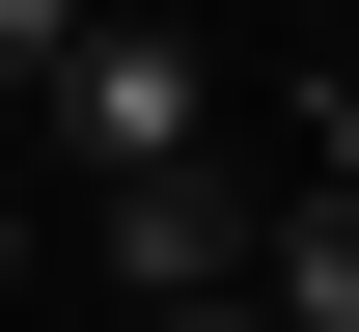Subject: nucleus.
<instances>
[{
  "label": "nucleus",
  "mask_w": 359,
  "mask_h": 332,
  "mask_svg": "<svg viewBox=\"0 0 359 332\" xmlns=\"http://www.w3.org/2000/svg\"><path fill=\"white\" fill-rule=\"evenodd\" d=\"M28 111H55V166H111V194H138V166H194V139H222V84H194V55H166V28H138V0H111V28H83V55H55V84H28Z\"/></svg>",
  "instance_id": "obj_1"
},
{
  "label": "nucleus",
  "mask_w": 359,
  "mask_h": 332,
  "mask_svg": "<svg viewBox=\"0 0 359 332\" xmlns=\"http://www.w3.org/2000/svg\"><path fill=\"white\" fill-rule=\"evenodd\" d=\"M249 222H276V194L194 139V166H138V194H111V277H138V305H249Z\"/></svg>",
  "instance_id": "obj_2"
},
{
  "label": "nucleus",
  "mask_w": 359,
  "mask_h": 332,
  "mask_svg": "<svg viewBox=\"0 0 359 332\" xmlns=\"http://www.w3.org/2000/svg\"><path fill=\"white\" fill-rule=\"evenodd\" d=\"M249 332H359V194H276L249 222Z\"/></svg>",
  "instance_id": "obj_3"
},
{
  "label": "nucleus",
  "mask_w": 359,
  "mask_h": 332,
  "mask_svg": "<svg viewBox=\"0 0 359 332\" xmlns=\"http://www.w3.org/2000/svg\"><path fill=\"white\" fill-rule=\"evenodd\" d=\"M276 194H359V84H304V111H276Z\"/></svg>",
  "instance_id": "obj_4"
},
{
  "label": "nucleus",
  "mask_w": 359,
  "mask_h": 332,
  "mask_svg": "<svg viewBox=\"0 0 359 332\" xmlns=\"http://www.w3.org/2000/svg\"><path fill=\"white\" fill-rule=\"evenodd\" d=\"M83 28H111V0H0V111H28V84H55Z\"/></svg>",
  "instance_id": "obj_5"
},
{
  "label": "nucleus",
  "mask_w": 359,
  "mask_h": 332,
  "mask_svg": "<svg viewBox=\"0 0 359 332\" xmlns=\"http://www.w3.org/2000/svg\"><path fill=\"white\" fill-rule=\"evenodd\" d=\"M138 332H249V305H138Z\"/></svg>",
  "instance_id": "obj_6"
}]
</instances>
